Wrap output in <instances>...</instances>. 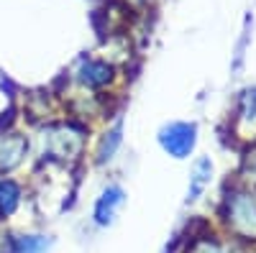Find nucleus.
<instances>
[{
  "mask_svg": "<svg viewBox=\"0 0 256 253\" xmlns=\"http://www.w3.org/2000/svg\"><path fill=\"white\" fill-rule=\"evenodd\" d=\"M49 248L46 238H38V236H28V238H16L10 243V253H44Z\"/></svg>",
  "mask_w": 256,
  "mask_h": 253,
  "instance_id": "obj_7",
  "label": "nucleus"
},
{
  "mask_svg": "<svg viewBox=\"0 0 256 253\" xmlns=\"http://www.w3.org/2000/svg\"><path fill=\"white\" fill-rule=\"evenodd\" d=\"M20 202V187L13 179H3L0 182V220L8 218Z\"/></svg>",
  "mask_w": 256,
  "mask_h": 253,
  "instance_id": "obj_6",
  "label": "nucleus"
},
{
  "mask_svg": "<svg viewBox=\"0 0 256 253\" xmlns=\"http://www.w3.org/2000/svg\"><path fill=\"white\" fill-rule=\"evenodd\" d=\"M192 143H195V128L192 125L177 123V125H169V128L162 131V146L174 156H184L192 149Z\"/></svg>",
  "mask_w": 256,
  "mask_h": 253,
  "instance_id": "obj_2",
  "label": "nucleus"
},
{
  "mask_svg": "<svg viewBox=\"0 0 256 253\" xmlns=\"http://www.w3.org/2000/svg\"><path fill=\"white\" fill-rule=\"evenodd\" d=\"M118 143H120V125H116V128H113V131L108 133V138L102 141L100 151H98V159H100V161L110 159V156L116 154V149H118Z\"/></svg>",
  "mask_w": 256,
  "mask_h": 253,
  "instance_id": "obj_8",
  "label": "nucleus"
},
{
  "mask_svg": "<svg viewBox=\"0 0 256 253\" xmlns=\"http://www.w3.org/2000/svg\"><path fill=\"white\" fill-rule=\"evenodd\" d=\"M28 149V143L24 136H3L0 138V174L10 172V169H16L20 164V159H24Z\"/></svg>",
  "mask_w": 256,
  "mask_h": 253,
  "instance_id": "obj_3",
  "label": "nucleus"
},
{
  "mask_svg": "<svg viewBox=\"0 0 256 253\" xmlns=\"http://www.w3.org/2000/svg\"><path fill=\"white\" fill-rule=\"evenodd\" d=\"M123 202V189L120 187H110V189H105L102 197L98 200L95 205V223L98 225H108L116 215V210L120 207Z\"/></svg>",
  "mask_w": 256,
  "mask_h": 253,
  "instance_id": "obj_4",
  "label": "nucleus"
},
{
  "mask_svg": "<svg viewBox=\"0 0 256 253\" xmlns=\"http://www.w3.org/2000/svg\"><path fill=\"white\" fill-rule=\"evenodd\" d=\"M82 141H84L82 131H74L72 125H62V128L49 131V138H44V154L54 159H70L80 154Z\"/></svg>",
  "mask_w": 256,
  "mask_h": 253,
  "instance_id": "obj_1",
  "label": "nucleus"
},
{
  "mask_svg": "<svg viewBox=\"0 0 256 253\" xmlns=\"http://www.w3.org/2000/svg\"><path fill=\"white\" fill-rule=\"evenodd\" d=\"M77 77L88 87H102V84H108L113 79V67L105 64V61H84Z\"/></svg>",
  "mask_w": 256,
  "mask_h": 253,
  "instance_id": "obj_5",
  "label": "nucleus"
}]
</instances>
